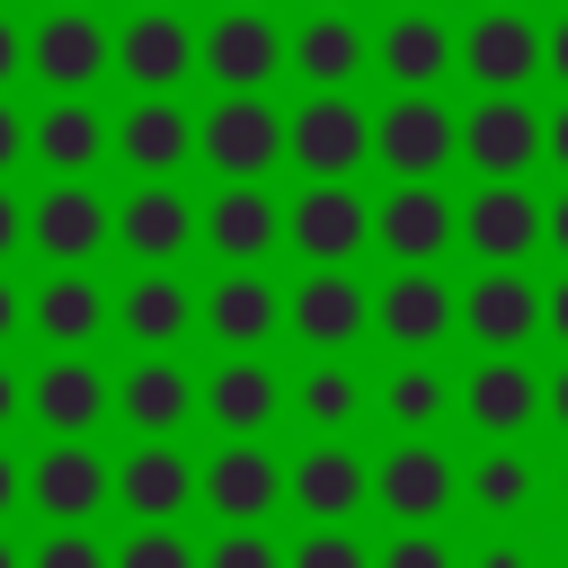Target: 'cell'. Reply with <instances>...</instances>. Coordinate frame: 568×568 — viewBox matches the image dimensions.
<instances>
[{"label": "cell", "mask_w": 568, "mask_h": 568, "mask_svg": "<svg viewBox=\"0 0 568 568\" xmlns=\"http://www.w3.org/2000/svg\"><path fill=\"white\" fill-rule=\"evenodd\" d=\"M364 497H373V470H364L337 435H320L302 462H284V506H302L311 524H346Z\"/></svg>", "instance_id": "cell-20"}, {"label": "cell", "mask_w": 568, "mask_h": 568, "mask_svg": "<svg viewBox=\"0 0 568 568\" xmlns=\"http://www.w3.org/2000/svg\"><path fill=\"white\" fill-rule=\"evenodd\" d=\"M115 71L142 89V98H169L186 71H195V27L178 9H133L115 27Z\"/></svg>", "instance_id": "cell-16"}, {"label": "cell", "mask_w": 568, "mask_h": 568, "mask_svg": "<svg viewBox=\"0 0 568 568\" xmlns=\"http://www.w3.org/2000/svg\"><path fill=\"white\" fill-rule=\"evenodd\" d=\"M462 160H470L479 178H532V160H541V115H532V98H479V106L462 115Z\"/></svg>", "instance_id": "cell-18"}, {"label": "cell", "mask_w": 568, "mask_h": 568, "mask_svg": "<svg viewBox=\"0 0 568 568\" xmlns=\"http://www.w3.org/2000/svg\"><path fill=\"white\" fill-rule=\"evenodd\" d=\"M27 320H36V337H44L53 355H80L89 337H106V284H98V275H80V266H62L53 284H36Z\"/></svg>", "instance_id": "cell-32"}, {"label": "cell", "mask_w": 568, "mask_h": 568, "mask_svg": "<svg viewBox=\"0 0 568 568\" xmlns=\"http://www.w3.org/2000/svg\"><path fill=\"white\" fill-rule=\"evenodd\" d=\"M18 240H27V204H18V195H9V186H0V257H9V248H18Z\"/></svg>", "instance_id": "cell-47"}, {"label": "cell", "mask_w": 568, "mask_h": 568, "mask_svg": "<svg viewBox=\"0 0 568 568\" xmlns=\"http://www.w3.org/2000/svg\"><path fill=\"white\" fill-rule=\"evenodd\" d=\"M53 9H89V0H53Z\"/></svg>", "instance_id": "cell-57"}, {"label": "cell", "mask_w": 568, "mask_h": 568, "mask_svg": "<svg viewBox=\"0 0 568 568\" xmlns=\"http://www.w3.org/2000/svg\"><path fill=\"white\" fill-rule=\"evenodd\" d=\"M195 408L222 426V444H248V435H266V426H275L284 382H275L257 355H222V364H213V382L195 390Z\"/></svg>", "instance_id": "cell-21"}, {"label": "cell", "mask_w": 568, "mask_h": 568, "mask_svg": "<svg viewBox=\"0 0 568 568\" xmlns=\"http://www.w3.org/2000/svg\"><path fill=\"white\" fill-rule=\"evenodd\" d=\"M9 506H27V462L0 453V515H9Z\"/></svg>", "instance_id": "cell-49"}, {"label": "cell", "mask_w": 568, "mask_h": 568, "mask_svg": "<svg viewBox=\"0 0 568 568\" xmlns=\"http://www.w3.org/2000/svg\"><path fill=\"white\" fill-rule=\"evenodd\" d=\"M195 320L213 328L222 355H257V346L284 328V293H275L257 266H231L222 284H204V311H195Z\"/></svg>", "instance_id": "cell-19"}, {"label": "cell", "mask_w": 568, "mask_h": 568, "mask_svg": "<svg viewBox=\"0 0 568 568\" xmlns=\"http://www.w3.org/2000/svg\"><path fill=\"white\" fill-rule=\"evenodd\" d=\"M311 9H346V0H311Z\"/></svg>", "instance_id": "cell-60"}, {"label": "cell", "mask_w": 568, "mask_h": 568, "mask_svg": "<svg viewBox=\"0 0 568 568\" xmlns=\"http://www.w3.org/2000/svg\"><path fill=\"white\" fill-rule=\"evenodd\" d=\"M399 9H435V0H399Z\"/></svg>", "instance_id": "cell-59"}, {"label": "cell", "mask_w": 568, "mask_h": 568, "mask_svg": "<svg viewBox=\"0 0 568 568\" xmlns=\"http://www.w3.org/2000/svg\"><path fill=\"white\" fill-rule=\"evenodd\" d=\"M284 240L311 257V266H355L373 248V204L346 186V178H311L293 204H284Z\"/></svg>", "instance_id": "cell-5"}, {"label": "cell", "mask_w": 568, "mask_h": 568, "mask_svg": "<svg viewBox=\"0 0 568 568\" xmlns=\"http://www.w3.org/2000/svg\"><path fill=\"white\" fill-rule=\"evenodd\" d=\"M373 62L390 89H435L453 71V27L435 9H390V27L373 36Z\"/></svg>", "instance_id": "cell-27"}, {"label": "cell", "mask_w": 568, "mask_h": 568, "mask_svg": "<svg viewBox=\"0 0 568 568\" xmlns=\"http://www.w3.org/2000/svg\"><path fill=\"white\" fill-rule=\"evenodd\" d=\"M195 568H284V550L266 541V524H222V541Z\"/></svg>", "instance_id": "cell-41"}, {"label": "cell", "mask_w": 568, "mask_h": 568, "mask_svg": "<svg viewBox=\"0 0 568 568\" xmlns=\"http://www.w3.org/2000/svg\"><path fill=\"white\" fill-rule=\"evenodd\" d=\"M541 408H550V417H559V426H568V364H559V373H550V382H541Z\"/></svg>", "instance_id": "cell-53"}, {"label": "cell", "mask_w": 568, "mask_h": 568, "mask_svg": "<svg viewBox=\"0 0 568 568\" xmlns=\"http://www.w3.org/2000/svg\"><path fill=\"white\" fill-rule=\"evenodd\" d=\"M293 408H302V426H320V435L355 426V417H364V382H355V364H346V355H311V373L293 382Z\"/></svg>", "instance_id": "cell-34"}, {"label": "cell", "mask_w": 568, "mask_h": 568, "mask_svg": "<svg viewBox=\"0 0 568 568\" xmlns=\"http://www.w3.org/2000/svg\"><path fill=\"white\" fill-rule=\"evenodd\" d=\"M453 240L479 257V266H524L532 240H541V195L524 178H479V195L453 213Z\"/></svg>", "instance_id": "cell-7"}, {"label": "cell", "mask_w": 568, "mask_h": 568, "mask_svg": "<svg viewBox=\"0 0 568 568\" xmlns=\"http://www.w3.org/2000/svg\"><path fill=\"white\" fill-rule=\"evenodd\" d=\"M195 506H213L222 524H266L284 506V462L248 435V444H222L204 470H195Z\"/></svg>", "instance_id": "cell-15"}, {"label": "cell", "mask_w": 568, "mask_h": 568, "mask_svg": "<svg viewBox=\"0 0 568 568\" xmlns=\"http://www.w3.org/2000/svg\"><path fill=\"white\" fill-rule=\"evenodd\" d=\"M541 160H559V169H568V106H559V115H541Z\"/></svg>", "instance_id": "cell-50"}, {"label": "cell", "mask_w": 568, "mask_h": 568, "mask_svg": "<svg viewBox=\"0 0 568 568\" xmlns=\"http://www.w3.org/2000/svg\"><path fill=\"white\" fill-rule=\"evenodd\" d=\"M453 399H462V417H470L479 435H497V444H506V435H524V426H532L541 382H532V364H515V355H479V364H470V382H462Z\"/></svg>", "instance_id": "cell-26"}, {"label": "cell", "mask_w": 568, "mask_h": 568, "mask_svg": "<svg viewBox=\"0 0 568 568\" xmlns=\"http://www.w3.org/2000/svg\"><path fill=\"white\" fill-rule=\"evenodd\" d=\"M115 506H133V524H178L195 506V462L178 444H133L115 462Z\"/></svg>", "instance_id": "cell-24"}, {"label": "cell", "mask_w": 568, "mask_h": 568, "mask_svg": "<svg viewBox=\"0 0 568 568\" xmlns=\"http://www.w3.org/2000/svg\"><path fill=\"white\" fill-rule=\"evenodd\" d=\"M453 62L488 89V98H524L541 80V27L524 9H479L462 36H453Z\"/></svg>", "instance_id": "cell-6"}, {"label": "cell", "mask_w": 568, "mask_h": 568, "mask_svg": "<svg viewBox=\"0 0 568 568\" xmlns=\"http://www.w3.org/2000/svg\"><path fill=\"white\" fill-rule=\"evenodd\" d=\"M462 328H470L488 355L532 346V328H541V284H532L524 266H479V284H462Z\"/></svg>", "instance_id": "cell-17"}, {"label": "cell", "mask_w": 568, "mask_h": 568, "mask_svg": "<svg viewBox=\"0 0 568 568\" xmlns=\"http://www.w3.org/2000/svg\"><path fill=\"white\" fill-rule=\"evenodd\" d=\"M364 62H373V36H364L346 9H311V18L284 36V71H302L311 89H346Z\"/></svg>", "instance_id": "cell-25"}, {"label": "cell", "mask_w": 568, "mask_h": 568, "mask_svg": "<svg viewBox=\"0 0 568 568\" xmlns=\"http://www.w3.org/2000/svg\"><path fill=\"white\" fill-rule=\"evenodd\" d=\"M541 71L568 89V18H559V27H541Z\"/></svg>", "instance_id": "cell-45"}, {"label": "cell", "mask_w": 568, "mask_h": 568, "mask_svg": "<svg viewBox=\"0 0 568 568\" xmlns=\"http://www.w3.org/2000/svg\"><path fill=\"white\" fill-rule=\"evenodd\" d=\"M453 488H462V470H453V453H444L435 435H399V444L373 462V506H382L390 524H435V515L453 506Z\"/></svg>", "instance_id": "cell-10"}, {"label": "cell", "mask_w": 568, "mask_h": 568, "mask_svg": "<svg viewBox=\"0 0 568 568\" xmlns=\"http://www.w3.org/2000/svg\"><path fill=\"white\" fill-rule=\"evenodd\" d=\"M18 408H27V382L0 364V426H18Z\"/></svg>", "instance_id": "cell-52"}, {"label": "cell", "mask_w": 568, "mask_h": 568, "mask_svg": "<svg viewBox=\"0 0 568 568\" xmlns=\"http://www.w3.org/2000/svg\"><path fill=\"white\" fill-rule=\"evenodd\" d=\"M27 151H36L53 178H89V169L115 151V124H106L89 98H53V106L27 124Z\"/></svg>", "instance_id": "cell-28"}, {"label": "cell", "mask_w": 568, "mask_h": 568, "mask_svg": "<svg viewBox=\"0 0 568 568\" xmlns=\"http://www.w3.org/2000/svg\"><path fill=\"white\" fill-rule=\"evenodd\" d=\"M18 71H27V36H18V18L0 9V89H9Z\"/></svg>", "instance_id": "cell-43"}, {"label": "cell", "mask_w": 568, "mask_h": 568, "mask_svg": "<svg viewBox=\"0 0 568 568\" xmlns=\"http://www.w3.org/2000/svg\"><path fill=\"white\" fill-rule=\"evenodd\" d=\"M559 506H568V470H559Z\"/></svg>", "instance_id": "cell-56"}, {"label": "cell", "mask_w": 568, "mask_h": 568, "mask_svg": "<svg viewBox=\"0 0 568 568\" xmlns=\"http://www.w3.org/2000/svg\"><path fill=\"white\" fill-rule=\"evenodd\" d=\"M186 151H195V115H186L178 98H133V106L115 115V160H124L133 178H178Z\"/></svg>", "instance_id": "cell-22"}, {"label": "cell", "mask_w": 568, "mask_h": 568, "mask_svg": "<svg viewBox=\"0 0 568 568\" xmlns=\"http://www.w3.org/2000/svg\"><path fill=\"white\" fill-rule=\"evenodd\" d=\"M142 9H178V0H142Z\"/></svg>", "instance_id": "cell-61"}, {"label": "cell", "mask_w": 568, "mask_h": 568, "mask_svg": "<svg viewBox=\"0 0 568 568\" xmlns=\"http://www.w3.org/2000/svg\"><path fill=\"white\" fill-rule=\"evenodd\" d=\"M541 328L568 346V275H559V284H541Z\"/></svg>", "instance_id": "cell-44"}, {"label": "cell", "mask_w": 568, "mask_h": 568, "mask_svg": "<svg viewBox=\"0 0 568 568\" xmlns=\"http://www.w3.org/2000/svg\"><path fill=\"white\" fill-rule=\"evenodd\" d=\"M195 71L222 89V98H257L275 71H284V27L266 9H222L204 36H195Z\"/></svg>", "instance_id": "cell-2"}, {"label": "cell", "mask_w": 568, "mask_h": 568, "mask_svg": "<svg viewBox=\"0 0 568 568\" xmlns=\"http://www.w3.org/2000/svg\"><path fill=\"white\" fill-rule=\"evenodd\" d=\"M106 497H115V470H106V453H98L89 435H53V444L27 462V506L53 515V524H89Z\"/></svg>", "instance_id": "cell-9"}, {"label": "cell", "mask_w": 568, "mask_h": 568, "mask_svg": "<svg viewBox=\"0 0 568 568\" xmlns=\"http://www.w3.org/2000/svg\"><path fill=\"white\" fill-rule=\"evenodd\" d=\"M0 568H27V550H18V541H9V532H0Z\"/></svg>", "instance_id": "cell-54"}, {"label": "cell", "mask_w": 568, "mask_h": 568, "mask_svg": "<svg viewBox=\"0 0 568 568\" xmlns=\"http://www.w3.org/2000/svg\"><path fill=\"white\" fill-rule=\"evenodd\" d=\"M222 9H266V0H222Z\"/></svg>", "instance_id": "cell-55"}, {"label": "cell", "mask_w": 568, "mask_h": 568, "mask_svg": "<svg viewBox=\"0 0 568 568\" xmlns=\"http://www.w3.org/2000/svg\"><path fill=\"white\" fill-rule=\"evenodd\" d=\"M18 328H27V293H18V284H9V275H0V346H9V337H18Z\"/></svg>", "instance_id": "cell-46"}, {"label": "cell", "mask_w": 568, "mask_h": 568, "mask_svg": "<svg viewBox=\"0 0 568 568\" xmlns=\"http://www.w3.org/2000/svg\"><path fill=\"white\" fill-rule=\"evenodd\" d=\"M106 231H115V204H106L89 178H53V186L27 204V240H36L53 266H89V257L106 248Z\"/></svg>", "instance_id": "cell-12"}, {"label": "cell", "mask_w": 568, "mask_h": 568, "mask_svg": "<svg viewBox=\"0 0 568 568\" xmlns=\"http://www.w3.org/2000/svg\"><path fill=\"white\" fill-rule=\"evenodd\" d=\"M284 568H373V550H364L346 524H311L302 550H284Z\"/></svg>", "instance_id": "cell-39"}, {"label": "cell", "mask_w": 568, "mask_h": 568, "mask_svg": "<svg viewBox=\"0 0 568 568\" xmlns=\"http://www.w3.org/2000/svg\"><path fill=\"white\" fill-rule=\"evenodd\" d=\"M27 568H115V550L89 532V524H53L44 541H36V559Z\"/></svg>", "instance_id": "cell-38"}, {"label": "cell", "mask_w": 568, "mask_h": 568, "mask_svg": "<svg viewBox=\"0 0 568 568\" xmlns=\"http://www.w3.org/2000/svg\"><path fill=\"white\" fill-rule=\"evenodd\" d=\"M195 231L213 240L222 266H257V257L284 240V204H275L266 186H222L213 204H195Z\"/></svg>", "instance_id": "cell-23"}, {"label": "cell", "mask_w": 568, "mask_h": 568, "mask_svg": "<svg viewBox=\"0 0 568 568\" xmlns=\"http://www.w3.org/2000/svg\"><path fill=\"white\" fill-rule=\"evenodd\" d=\"M284 160H302V178H355L373 160V115L346 89H311V106L284 115Z\"/></svg>", "instance_id": "cell-3"}, {"label": "cell", "mask_w": 568, "mask_h": 568, "mask_svg": "<svg viewBox=\"0 0 568 568\" xmlns=\"http://www.w3.org/2000/svg\"><path fill=\"white\" fill-rule=\"evenodd\" d=\"M470 568H532V550H524V541H488Z\"/></svg>", "instance_id": "cell-48"}, {"label": "cell", "mask_w": 568, "mask_h": 568, "mask_svg": "<svg viewBox=\"0 0 568 568\" xmlns=\"http://www.w3.org/2000/svg\"><path fill=\"white\" fill-rule=\"evenodd\" d=\"M115 408H124V426H133L142 444H169V435L186 426V408H195V382H186L178 355H142V364L115 382Z\"/></svg>", "instance_id": "cell-31"}, {"label": "cell", "mask_w": 568, "mask_h": 568, "mask_svg": "<svg viewBox=\"0 0 568 568\" xmlns=\"http://www.w3.org/2000/svg\"><path fill=\"white\" fill-rule=\"evenodd\" d=\"M18 151H27V115H18L9 98H0V178L18 169Z\"/></svg>", "instance_id": "cell-42"}, {"label": "cell", "mask_w": 568, "mask_h": 568, "mask_svg": "<svg viewBox=\"0 0 568 568\" xmlns=\"http://www.w3.org/2000/svg\"><path fill=\"white\" fill-rule=\"evenodd\" d=\"M470 506H488V515H515V506H532V462L515 453V444H497V453H479L470 462Z\"/></svg>", "instance_id": "cell-36"}, {"label": "cell", "mask_w": 568, "mask_h": 568, "mask_svg": "<svg viewBox=\"0 0 568 568\" xmlns=\"http://www.w3.org/2000/svg\"><path fill=\"white\" fill-rule=\"evenodd\" d=\"M444 408H453V382L435 373V355H408V364L382 382V417H390V426H408V435L444 426Z\"/></svg>", "instance_id": "cell-35"}, {"label": "cell", "mask_w": 568, "mask_h": 568, "mask_svg": "<svg viewBox=\"0 0 568 568\" xmlns=\"http://www.w3.org/2000/svg\"><path fill=\"white\" fill-rule=\"evenodd\" d=\"M115 240H124L142 266H169V257L195 240V204H186L169 178H142V186L115 204Z\"/></svg>", "instance_id": "cell-29"}, {"label": "cell", "mask_w": 568, "mask_h": 568, "mask_svg": "<svg viewBox=\"0 0 568 568\" xmlns=\"http://www.w3.org/2000/svg\"><path fill=\"white\" fill-rule=\"evenodd\" d=\"M541 240L568 257V195H550V204H541Z\"/></svg>", "instance_id": "cell-51"}, {"label": "cell", "mask_w": 568, "mask_h": 568, "mask_svg": "<svg viewBox=\"0 0 568 568\" xmlns=\"http://www.w3.org/2000/svg\"><path fill=\"white\" fill-rule=\"evenodd\" d=\"M373 160L390 178H444V160H462V115L435 89H399L373 115Z\"/></svg>", "instance_id": "cell-1"}, {"label": "cell", "mask_w": 568, "mask_h": 568, "mask_svg": "<svg viewBox=\"0 0 568 568\" xmlns=\"http://www.w3.org/2000/svg\"><path fill=\"white\" fill-rule=\"evenodd\" d=\"M204 550L178 532V524H133L124 541H115V568H195Z\"/></svg>", "instance_id": "cell-37"}, {"label": "cell", "mask_w": 568, "mask_h": 568, "mask_svg": "<svg viewBox=\"0 0 568 568\" xmlns=\"http://www.w3.org/2000/svg\"><path fill=\"white\" fill-rule=\"evenodd\" d=\"M373 328H382L399 355H435V346L462 328V293H453L435 266H399V275L373 293Z\"/></svg>", "instance_id": "cell-11"}, {"label": "cell", "mask_w": 568, "mask_h": 568, "mask_svg": "<svg viewBox=\"0 0 568 568\" xmlns=\"http://www.w3.org/2000/svg\"><path fill=\"white\" fill-rule=\"evenodd\" d=\"M488 9H524V0H488Z\"/></svg>", "instance_id": "cell-58"}, {"label": "cell", "mask_w": 568, "mask_h": 568, "mask_svg": "<svg viewBox=\"0 0 568 568\" xmlns=\"http://www.w3.org/2000/svg\"><path fill=\"white\" fill-rule=\"evenodd\" d=\"M284 328L311 346V355H346L364 328H373V284L355 266H311L284 302Z\"/></svg>", "instance_id": "cell-8"}, {"label": "cell", "mask_w": 568, "mask_h": 568, "mask_svg": "<svg viewBox=\"0 0 568 568\" xmlns=\"http://www.w3.org/2000/svg\"><path fill=\"white\" fill-rule=\"evenodd\" d=\"M453 195L435 186V178H390V195L373 204V240L399 257V266H435L444 248H453Z\"/></svg>", "instance_id": "cell-14"}, {"label": "cell", "mask_w": 568, "mask_h": 568, "mask_svg": "<svg viewBox=\"0 0 568 568\" xmlns=\"http://www.w3.org/2000/svg\"><path fill=\"white\" fill-rule=\"evenodd\" d=\"M195 151L222 169V186H266V169L284 160V115L257 98H213V115L195 124Z\"/></svg>", "instance_id": "cell-4"}, {"label": "cell", "mask_w": 568, "mask_h": 568, "mask_svg": "<svg viewBox=\"0 0 568 568\" xmlns=\"http://www.w3.org/2000/svg\"><path fill=\"white\" fill-rule=\"evenodd\" d=\"M115 328L133 337V346H151V355H169L186 328H195V293L169 275V266H142L133 284H124V302H115Z\"/></svg>", "instance_id": "cell-33"}, {"label": "cell", "mask_w": 568, "mask_h": 568, "mask_svg": "<svg viewBox=\"0 0 568 568\" xmlns=\"http://www.w3.org/2000/svg\"><path fill=\"white\" fill-rule=\"evenodd\" d=\"M106 62H115V36H106V18H89V9H53V18H36V36H27V71H36L44 89H62V98H80L89 80H106Z\"/></svg>", "instance_id": "cell-13"}, {"label": "cell", "mask_w": 568, "mask_h": 568, "mask_svg": "<svg viewBox=\"0 0 568 568\" xmlns=\"http://www.w3.org/2000/svg\"><path fill=\"white\" fill-rule=\"evenodd\" d=\"M27 408H36V426H53V435H89V426L106 417V373H98L89 355H44L36 382H27Z\"/></svg>", "instance_id": "cell-30"}, {"label": "cell", "mask_w": 568, "mask_h": 568, "mask_svg": "<svg viewBox=\"0 0 568 568\" xmlns=\"http://www.w3.org/2000/svg\"><path fill=\"white\" fill-rule=\"evenodd\" d=\"M373 568H462V559H453V541H444L435 524H399V532L382 541Z\"/></svg>", "instance_id": "cell-40"}]
</instances>
